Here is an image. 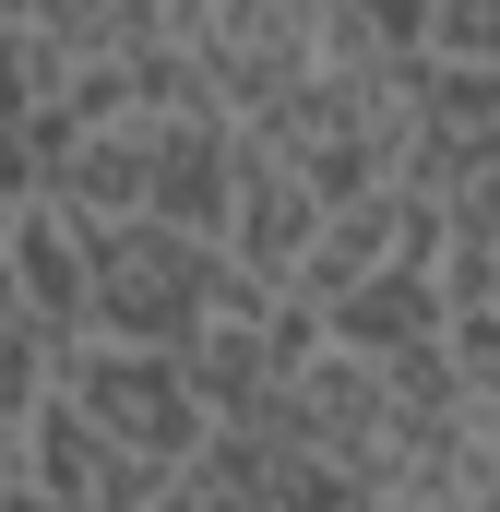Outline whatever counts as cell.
Returning <instances> with one entry per match:
<instances>
[{
    "label": "cell",
    "instance_id": "cell-1",
    "mask_svg": "<svg viewBox=\"0 0 500 512\" xmlns=\"http://www.w3.org/2000/svg\"><path fill=\"white\" fill-rule=\"evenodd\" d=\"M227 143L239 131L215 108H120V120H84L60 131V167L48 191L96 227L120 215H155V227H203L215 239V203H227Z\"/></svg>",
    "mask_w": 500,
    "mask_h": 512
},
{
    "label": "cell",
    "instance_id": "cell-16",
    "mask_svg": "<svg viewBox=\"0 0 500 512\" xmlns=\"http://www.w3.org/2000/svg\"><path fill=\"white\" fill-rule=\"evenodd\" d=\"M143 512H203V501H191V489H179V477H167V489H155V501H143Z\"/></svg>",
    "mask_w": 500,
    "mask_h": 512
},
{
    "label": "cell",
    "instance_id": "cell-4",
    "mask_svg": "<svg viewBox=\"0 0 500 512\" xmlns=\"http://www.w3.org/2000/svg\"><path fill=\"white\" fill-rule=\"evenodd\" d=\"M60 405H72V417H96L120 453L167 465V477L203 453V393H191L179 358H155V346H108V334L60 346Z\"/></svg>",
    "mask_w": 500,
    "mask_h": 512
},
{
    "label": "cell",
    "instance_id": "cell-3",
    "mask_svg": "<svg viewBox=\"0 0 500 512\" xmlns=\"http://www.w3.org/2000/svg\"><path fill=\"white\" fill-rule=\"evenodd\" d=\"M262 155H286L322 203L393 179V131H405V72H298L262 120H239Z\"/></svg>",
    "mask_w": 500,
    "mask_h": 512
},
{
    "label": "cell",
    "instance_id": "cell-15",
    "mask_svg": "<svg viewBox=\"0 0 500 512\" xmlns=\"http://www.w3.org/2000/svg\"><path fill=\"white\" fill-rule=\"evenodd\" d=\"M0 512H60V501H48V489H36V477L12 465V477H0Z\"/></svg>",
    "mask_w": 500,
    "mask_h": 512
},
{
    "label": "cell",
    "instance_id": "cell-13",
    "mask_svg": "<svg viewBox=\"0 0 500 512\" xmlns=\"http://www.w3.org/2000/svg\"><path fill=\"white\" fill-rule=\"evenodd\" d=\"M429 60H500V0H429Z\"/></svg>",
    "mask_w": 500,
    "mask_h": 512
},
{
    "label": "cell",
    "instance_id": "cell-8",
    "mask_svg": "<svg viewBox=\"0 0 500 512\" xmlns=\"http://www.w3.org/2000/svg\"><path fill=\"white\" fill-rule=\"evenodd\" d=\"M239 131V120H227ZM310 227H322V191L286 167V155H262V143H227V203H215V251L239 262V274H262V286H286L298 274V251H310Z\"/></svg>",
    "mask_w": 500,
    "mask_h": 512
},
{
    "label": "cell",
    "instance_id": "cell-7",
    "mask_svg": "<svg viewBox=\"0 0 500 512\" xmlns=\"http://www.w3.org/2000/svg\"><path fill=\"white\" fill-rule=\"evenodd\" d=\"M429 239H441V203H417L405 179H381V191H346V203H322V227H310V251H298V274H286V298H334V286H358V274H381V262H429Z\"/></svg>",
    "mask_w": 500,
    "mask_h": 512
},
{
    "label": "cell",
    "instance_id": "cell-2",
    "mask_svg": "<svg viewBox=\"0 0 500 512\" xmlns=\"http://www.w3.org/2000/svg\"><path fill=\"white\" fill-rule=\"evenodd\" d=\"M215 298H227V251H215L203 227H155V215L96 227V322H84V334L179 358V346L215 322Z\"/></svg>",
    "mask_w": 500,
    "mask_h": 512
},
{
    "label": "cell",
    "instance_id": "cell-10",
    "mask_svg": "<svg viewBox=\"0 0 500 512\" xmlns=\"http://www.w3.org/2000/svg\"><path fill=\"white\" fill-rule=\"evenodd\" d=\"M441 274L429 262H381L358 286H334L322 298V346H346V358H405V346H441Z\"/></svg>",
    "mask_w": 500,
    "mask_h": 512
},
{
    "label": "cell",
    "instance_id": "cell-12",
    "mask_svg": "<svg viewBox=\"0 0 500 512\" xmlns=\"http://www.w3.org/2000/svg\"><path fill=\"white\" fill-rule=\"evenodd\" d=\"M48 393H60V334L24 322V310H0V429H24Z\"/></svg>",
    "mask_w": 500,
    "mask_h": 512
},
{
    "label": "cell",
    "instance_id": "cell-6",
    "mask_svg": "<svg viewBox=\"0 0 500 512\" xmlns=\"http://www.w3.org/2000/svg\"><path fill=\"white\" fill-rule=\"evenodd\" d=\"M0 262H12V310L48 322L60 346H84V322H96V215H72L60 191H24L12 227H0Z\"/></svg>",
    "mask_w": 500,
    "mask_h": 512
},
{
    "label": "cell",
    "instance_id": "cell-17",
    "mask_svg": "<svg viewBox=\"0 0 500 512\" xmlns=\"http://www.w3.org/2000/svg\"><path fill=\"white\" fill-rule=\"evenodd\" d=\"M0 477H12V429H0Z\"/></svg>",
    "mask_w": 500,
    "mask_h": 512
},
{
    "label": "cell",
    "instance_id": "cell-5",
    "mask_svg": "<svg viewBox=\"0 0 500 512\" xmlns=\"http://www.w3.org/2000/svg\"><path fill=\"white\" fill-rule=\"evenodd\" d=\"M500 167V60H417L405 72V131H393V179L417 203H453Z\"/></svg>",
    "mask_w": 500,
    "mask_h": 512
},
{
    "label": "cell",
    "instance_id": "cell-9",
    "mask_svg": "<svg viewBox=\"0 0 500 512\" xmlns=\"http://www.w3.org/2000/svg\"><path fill=\"white\" fill-rule=\"evenodd\" d=\"M12 465H24V477H36V489H48L60 512H143L155 489H167V465L120 453V441H108L96 417H72L60 393H48V405L12 429Z\"/></svg>",
    "mask_w": 500,
    "mask_h": 512
},
{
    "label": "cell",
    "instance_id": "cell-11",
    "mask_svg": "<svg viewBox=\"0 0 500 512\" xmlns=\"http://www.w3.org/2000/svg\"><path fill=\"white\" fill-rule=\"evenodd\" d=\"M429 274H441V310H500V167L477 179V191H453V203H441Z\"/></svg>",
    "mask_w": 500,
    "mask_h": 512
},
{
    "label": "cell",
    "instance_id": "cell-14",
    "mask_svg": "<svg viewBox=\"0 0 500 512\" xmlns=\"http://www.w3.org/2000/svg\"><path fill=\"white\" fill-rule=\"evenodd\" d=\"M358 12H370V36L393 60H429V0H358Z\"/></svg>",
    "mask_w": 500,
    "mask_h": 512
}]
</instances>
